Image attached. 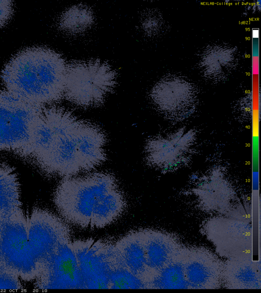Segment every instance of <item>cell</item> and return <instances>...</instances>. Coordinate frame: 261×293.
I'll use <instances>...</instances> for the list:
<instances>
[{
    "label": "cell",
    "instance_id": "obj_1",
    "mask_svg": "<svg viewBox=\"0 0 261 293\" xmlns=\"http://www.w3.org/2000/svg\"><path fill=\"white\" fill-rule=\"evenodd\" d=\"M67 63L56 51L43 46L24 48L5 64L1 80L8 92L45 107L64 98Z\"/></svg>",
    "mask_w": 261,
    "mask_h": 293
},
{
    "label": "cell",
    "instance_id": "obj_2",
    "mask_svg": "<svg viewBox=\"0 0 261 293\" xmlns=\"http://www.w3.org/2000/svg\"><path fill=\"white\" fill-rule=\"evenodd\" d=\"M111 173L100 171L63 178L54 194V202L65 221L82 228L90 226L93 209L103 194L118 186Z\"/></svg>",
    "mask_w": 261,
    "mask_h": 293
},
{
    "label": "cell",
    "instance_id": "obj_3",
    "mask_svg": "<svg viewBox=\"0 0 261 293\" xmlns=\"http://www.w3.org/2000/svg\"><path fill=\"white\" fill-rule=\"evenodd\" d=\"M117 73L99 60L73 61L67 64L64 98L76 106H99L116 84Z\"/></svg>",
    "mask_w": 261,
    "mask_h": 293
},
{
    "label": "cell",
    "instance_id": "obj_4",
    "mask_svg": "<svg viewBox=\"0 0 261 293\" xmlns=\"http://www.w3.org/2000/svg\"><path fill=\"white\" fill-rule=\"evenodd\" d=\"M0 270L25 281L37 277L28 240L27 218L21 208L0 212Z\"/></svg>",
    "mask_w": 261,
    "mask_h": 293
},
{
    "label": "cell",
    "instance_id": "obj_5",
    "mask_svg": "<svg viewBox=\"0 0 261 293\" xmlns=\"http://www.w3.org/2000/svg\"><path fill=\"white\" fill-rule=\"evenodd\" d=\"M44 107L0 90V151L28 157L32 131Z\"/></svg>",
    "mask_w": 261,
    "mask_h": 293
},
{
    "label": "cell",
    "instance_id": "obj_6",
    "mask_svg": "<svg viewBox=\"0 0 261 293\" xmlns=\"http://www.w3.org/2000/svg\"><path fill=\"white\" fill-rule=\"evenodd\" d=\"M44 113L53 130L51 151L43 171L63 178L82 172L75 138L77 118L62 107L51 106L44 108Z\"/></svg>",
    "mask_w": 261,
    "mask_h": 293
},
{
    "label": "cell",
    "instance_id": "obj_7",
    "mask_svg": "<svg viewBox=\"0 0 261 293\" xmlns=\"http://www.w3.org/2000/svg\"><path fill=\"white\" fill-rule=\"evenodd\" d=\"M27 222L29 243L38 275L58 246L71 240V231L62 218L40 208L32 211Z\"/></svg>",
    "mask_w": 261,
    "mask_h": 293
},
{
    "label": "cell",
    "instance_id": "obj_8",
    "mask_svg": "<svg viewBox=\"0 0 261 293\" xmlns=\"http://www.w3.org/2000/svg\"><path fill=\"white\" fill-rule=\"evenodd\" d=\"M112 245L93 239L72 241L84 289H109Z\"/></svg>",
    "mask_w": 261,
    "mask_h": 293
},
{
    "label": "cell",
    "instance_id": "obj_9",
    "mask_svg": "<svg viewBox=\"0 0 261 293\" xmlns=\"http://www.w3.org/2000/svg\"><path fill=\"white\" fill-rule=\"evenodd\" d=\"M35 280L38 289H84L71 240L58 246Z\"/></svg>",
    "mask_w": 261,
    "mask_h": 293
},
{
    "label": "cell",
    "instance_id": "obj_10",
    "mask_svg": "<svg viewBox=\"0 0 261 293\" xmlns=\"http://www.w3.org/2000/svg\"><path fill=\"white\" fill-rule=\"evenodd\" d=\"M206 228L208 237L225 257L251 256V228L249 224L220 218L211 220Z\"/></svg>",
    "mask_w": 261,
    "mask_h": 293
},
{
    "label": "cell",
    "instance_id": "obj_11",
    "mask_svg": "<svg viewBox=\"0 0 261 293\" xmlns=\"http://www.w3.org/2000/svg\"><path fill=\"white\" fill-rule=\"evenodd\" d=\"M224 262L204 248H187L184 271L189 288L212 289L222 284Z\"/></svg>",
    "mask_w": 261,
    "mask_h": 293
},
{
    "label": "cell",
    "instance_id": "obj_12",
    "mask_svg": "<svg viewBox=\"0 0 261 293\" xmlns=\"http://www.w3.org/2000/svg\"><path fill=\"white\" fill-rule=\"evenodd\" d=\"M74 134L82 172L90 171L105 161L106 137L99 127L78 118Z\"/></svg>",
    "mask_w": 261,
    "mask_h": 293
},
{
    "label": "cell",
    "instance_id": "obj_13",
    "mask_svg": "<svg viewBox=\"0 0 261 293\" xmlns=\"http://www.w3.org/2000/svg\"><path fill=\"white\" fill-rule=\"evenodd\" d=\"M141 231L149 279L152 274L165 266L184 247L174 236L168 233L150 229H142Z\"/></svg>",
    "mask_w": 261,
    "mask_h": 293
},
{
    "label": "cell",
    "instance_id": "obj_14",
    "mask_svg": "<svg viewBox=\"0 0 261 293\" xmlns=\"http://www.w3.org/2000/svg\"><path fill=\"white\" fill-rule=\"evenodd\" d=\"M222 283L229 288H260L259 264L251 256L229 258L224 263Z\"/></svg>",
    "mask_w": 261,
    "mask_h": 293
},
{
    "label": "cell",
    "instance_id": "obj_15",
    "mask_svg": "<svg viewBox=\"0 0 261 293\" xmlns=\"http://www.w3.org/2000/svg\"><path fill=\"white\" fill-rule=\"evenodd\" d=\"M114 246L124 266L142 280L147 287L149 273L146 263L141 230L128 232L116 241Z\"/></svg>",
    "mask_w": 261,
    "mask_h": 293
},
{
    "label": "cell",
    "instance_id": "obj_16",
    "mask_svg": "<svg viewBox=\"0 0 261 293\" xmlns=\"http://www.w3.org/2000/svg\"><path fill=\"white\" fill-rule=\"evenodd\" d=\"M126 201L118 186L107 191L94 207L90 227L101 228L116 220L124 212Z\"/></svg>",
    "mask_w": 261,
    "mask_h": 293
},
{
    "label": "cell",
    "instance_id": "obj_17",
    "mask_svg": "<svg viewBox=\"0 0 261 293\" xmlns=\"http://www.w3.org/2000/svg\"><path fill=\"white\" fill-rule=\"evenodd\" d=\"M187 248H184L165 266L151 275L147 288H189L184 271Z\"/></svg>",
    "mask_w": 261,
    "mask_h": 293
},
{
    "label": "cell",
    "instance_id": "obj_18",
    "mask_svg": "<svg viewBox=\"0 0 261 293\" xmlns=\"http://www.w3.org/2000/svg\"><path fill=\"white\" fill-rule=\"evenodd\" d=\"M54 138L53 130L43 111L32 131L28 157L33 159L42 171L48 160Z\"/></svg>",
    "mask_w": 261,
    "mask_h": 293
},
{
    "label": "cell",
    "instance_id": "obj_19",
    "mask_svg": "<svg viewBox=\"0 0 261 293\" xmlns=\"http://www.w3.org/2000/svg\"><path fill=\"white\" fill-rule=\"evenodd\" d=\"M20 184L15 170L0 165V212L21 208Z\"/></svg>",
    "mask_w": 261,
    "mask_h": 293
},
{
    "label": "cell",
    "instance_id": "obj_20",
    "mask_svg": "<svg viewBox=\"0 0 261 293\" xmlns=\"http://www.w3.org/2000/svg\"><path fill=\"white\" fill-rule=\"evenodd\" d=\"M110 261L109 289L147 288L144 282L134 275L124 266L114 244L111 247Z\"/></svg>",
    "mask_w": 261,
    "mask_h": 293
},
{
    "label": "cell",
    "instance_id": "obj_21",
    "mask_svg": "<svg viewBox=\"0 0 261 293\" xmlns=\"http://www.w3.org/2000/svg\"><path fill=\"white\" fill-rule=\"evenodd\" d=\"M93 13L88 7L78 5L66 10L59 21L60 28L70 34L81 33L89 28L93 23Z\"/></svg>",
    "mask_w": 261,
    "mask_h": 293
},
{
    "label": "cell",
    "instance_id": "obj_22",
    "mask_svg": "<svg viewBox=\"0 0 261 293\" xmlns=\"http://www.w3.org/2000/svg\"><path fill=\"white\" fill-rule=\"evenodd\" d=\"M23 288L20 279L0 270V289H21Z\"/></svg>",
    "mask_w": 261,
    "mask_h": 293
},
{
    "label": "cell",
    "instance_id": "obj_23",
    "mask_svg": "<svg viewBox=\"0 0 261 293\" xmlns=\"http://www.w3.org/2000/svg\"><path fill=\"white\" fill-rule=\"evenodd\" d=\"M13 13L14 6L12 1H0V28L8 23Z\"/></svg>",
    "mask_w": 261,
    "mask_h": 293
}]
</instances>
